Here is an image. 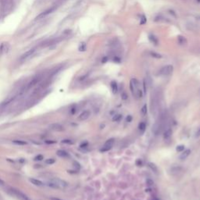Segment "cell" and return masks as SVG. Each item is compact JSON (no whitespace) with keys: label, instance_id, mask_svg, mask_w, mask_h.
Listing matches in <instances>:
<instances>
[{"label":"cell","instance_id":"1","mask_svg":"<svg viewBox=\"0 0 200 200\" xmlns=\"http://www.w3.org/2000/svg\"><path fill=\"white\" fill-rule=\"evenodd\" d=\"M47 185L50 188H56V189H61V188H65L67 186V183L65 181L62 180V179L55 177L52 178L47 182Z\"/></svg>","mask_w":200,"mask_h":200},{"label":"cell","instance_id":"2","mask_svg":"<svg viewBox=\"0 0 200 200\" xmlns=\"http://www.w3.org/2000/svg\"><path fill=\"white\" fill-rule=\"evenodd\" d=\"M9 192H11L12 195L17 196L20 200H30L28 196H26L24 193L20 192V190H17V189H16V188H9Z\"/></svg>","mask_w":200,"mask_h":200},{"label":"cell","instance_id":"3","mask_svg":"<svg viewBox=\"0 0 200 200\" xmlns=\"http://www.w3.org/2000/svg\"><path fill=\"white\" fill-rule=\"evenodd\" d=\"M173 67L172 65H167L164 66L163 67L161 68V70H160V74L163 75V76H167L170 75L171 74H172L173 72Z\"/></svg>","mask_w":200,"mask_h":200},{"label":"cell","instance_id":"4","mask_svg":"<svg viewBox=\"0 0 200 200\" xmlns=\"http://www.w3.org/2000/svg\"><path fill=\"white\" fill-rule=\"evenodd\" d=\"M138 87H139V83H138V81L135 78L131 79V82H130V88H131V91L133 93V95L136 94L137 91L139 89Z\"/></svg>","mask_w":200,"mask_h":200},{"label":"cell","instance_id":"5","mask_svg":"<svg viewBox=\"0 0 200 200\" xmlns=\"http://www.w3.org/2000/svg\"><path fill=\"white\" fill-rule=\"evenodd\" d=\"M114 138H110V139L109 140H107L105 143V145L104 146L102 147L100 151L101 152H106V151H109L110 148H112L113 145H114Z\"/></svg>","mask_w":200,"mask_h":200},{"label":"cell","instance_id":"6","mask_svg":"<svg viewBox=\"0 0 200 200\" xmlns=\"http://www.w3.org/2000/svg\"><path fill=\"white\" fill-rule=\"evenodd\" d=\"M90 116H91V112L89 110H85L84 112H82L81 114L79 115L78 119L80 120H85L88 118H89Z\"/></svg>","mask_w":200,"mask_h":200},{"label":"cell","instance_id":"7","mask_svg":"<svg viewBox=\"0 0 200 200\" xmlns=\"http://www.w3.org/2000/svg\"><path fill=\"white\" fill-rule=\"evenodd\" d=\"M49 128L51 130L55 131H63V127L60 124H53L49 126Z\"/></svg>","mask_w":200,"mask_h":200},{"label":"cell","instance_id":"8","mask_svg":"<svg viewBox=\"0 0 200 200\" xmlns=\"http://www.w3.org/2000/svg\"><path fill=\"white\" fill-rule=\"evenodd\" d=\"M34 51H35V49H30V50H29V51H28L27 53H25L22 56H21V58H20V59H21V61H24V60H27L28 59H29L30 56H31L33 54H34Z\"/></svg>","mask_w":200,"mask_h":200},{"label":"cell","instance_id":"9","mask_svg":"<svg viewBox=\"0 0 200 200\" xmlns=\"http://www.w3.org/2000/svg\"><path fill=\"white\" fill-rule=\"evenodd\" d=\"M55 9H56V7H52V8H50V9H48L47 10H45V11H44L43 13H42L40 15H38L36 19H40V18L45 17V16H47L48 14H49V13H52L53 11H54Z\"/></svg>","mask_w":200,"mask_h":200},{"label":"cell","instance_id":"10","mask_svg":"<svg viewBox=\"0 0 200 200\" xmlns=\"http://www.w3.org/2000/svg\"><path fill=\"white\" fill-rule=\"evenodd\" d=\"M29 181L30 183H32L34 185H36V186H42L43 185V182L40 180H38L36 178H30Z\"/></svg>","mask_w":200,"mask_h":200},{"label":"cell","instance_id":"11","mask_svg":"<svg viewBox=\"0 0 200 200\" xmlns=\"http://www.w3.org/2000/svg\"><path fill=\"white\" fill-rule=\"evenodd\" d=\"M190 153H191V150L190 149H186V150H184L181 154L180 156V159L181 160H185V159L190 155Z\"/></svg>","mask_w":200,"mask_h":200},{"label":"cell","instance_id":"12","mask_svg":"<svg viewBox=\"0 0 200 200\" xmlns=\"http://www.w3.org/2000/svg\"><path fill=\"white\" fill-rule=\"evenodd\" d=\"M171 136H172V130L169 128V129L166 130L165 132H164L163 138H164V139H169Z\"/></svg>","mask_w":200,"mask_h":200},{"label":"cell","instance_id":"13","mask_svg":"<svg viewBox=\"0 0 200 200\" xmlns=\"http://www.w3.org/2000/svg\"><path fill=\"white\" fill-rule=\"evenodd\" d=\"M57 155L59 156H60V157H63V158H65V157H67L69 155H68V153L66 152V151H64V150H58L57 151Z\"/></svg>","mask_w":200,"mask_h":200},{"label":"cell","instance_id":"14","mask_svg":"<svg viewBox=\"0 0 200 200\" xmlns=\"http://www.w3.org/2000/svg\"><path fill=\"white\" fill-rule=\"evenodd\" d=\"M111 88H112L113 92H114V93H116L118 88H117V84H116V81H112L111 82Z\"/></svg>","mask_w":200,"mask_h":200},{"label":"cell","instance_id":"15","mask_svg":"<svg viewBox=\"0 0 200 200\" xmlns=\"http://www.w3.org/2000/svg\"><path fill=\"white\" fill-rule=\"evenodd\" d=\"M138 128H139V130L141 131V133H143L145 131V128H146V124H145L144 122H141L139 124V126H138Z\"/></svg>","mask_w":200,"mask_h":200},{"label":"cell","instance_id":"16","mask_svg":"<svg viewBox=\"0 0 200 200\" xmlns=\"http://www.w3.org/2000/svg\"><path fill=\"white\" fill-rule=\"evenodd\" d=\"M13 142L14 143V144H16V145H27V142L24 141V140H13Z\"/></svg>","mask_w":200,"mask_h":200},{"label":"cell","instance_id":"17","mask_svg":"<svg viewBox=\"0 0 200 200\" xmlns=\"http://www.w3.org/2000/svg\"><path fill=\"white\" fill-rule=\"evenodd\" d=\"M148 38H149V40L151 41V42H152L153 44H155V45L158 44V39L154 36V35L150 34L149 36H148Z\"/></svg>","mask_w":200,"mask_h":200},{"label":"cell","instance_id":"18","mask_svg":"<svg viewBox=\"0 0 200 200\" xmlns=\"http://www.w3.org/2000/svg\"><path fill=\"white\" fill-rule=\"evenodd\" d=\"M148 167H149L151 168V170H152V171H153L156 172V173L158 171V169H157L156 166L155 165L154 163H148Z\"/></svg>","mask_w":200,"mask_h":200},{"label":"cell","instance_id":"19","mask_svg":"<svg viewBox=\"0 0 200 200\" xmlns=\"http://www.w3.org/2000/svg\"><path fill=\"white\" fill-rule=\"evenodd\" d=\"M147 114V106L146 105H144L142 106V108L141 109V114L142 116H145Z\"/></svg>","mask_w":200,"mask_h":200},{"label":"cell","instance_id":"20","mask_svg":"<svg viewBox=\"0 0 200 200\" xmlns=\"http://www.w3.org/2000/svg\"><path fill=\"white\" fill-rule=\"evenodd\" d=\"M180 171H181V167H173L171 169L172 173H177L180 172Z\"/></svg>","mask_w":200,"mask_h":200},{"label":"cell","instance_id":"21","mask_svg":"<svg viewBox=\"0 0 200 200\" xmlns=\"http://www.w3.org/2000/svg\"><path fill=\"white\" fill-rule=\"evenodd\" d=\"M121 119H122V115L121 114H116V115H115L114 117H113V120L116 121V122L120 121Z\"/></svg>","mask_w":200,"mask_h":200},{"label":"cell","instance_id":"22","mask_svg":"<svg viewBox=\"0 0 200 200\" xmlns=\"http://www.w3.org/2000/svg\"><path fill=\"white\" fill-rule=\"evenodd\" d=\"M178 42L180 43L181 45H184V44L186 43V40H185V38H184V37L179 36L178 37Z\"/></svg>","mask_w":200,"mask_h":200},{"label":"cell","instance_id":"23","mask_svg":"<svg viewBox=\"0 0 200 200\" xmlns=\"http://www.w3.org/2000/svg\"><path fill=\"white\" fill-rule=\"evenodd\" d=\"M55 162H56V160H54V159H53V158L48 159V160H45V163H46V164H53Z\"/></svg>","mask_w":200,"mask_h":200},{"label":"cell","instance_id":"24","mask_svg":"<svg viewBox=\"0 0 200 200\" xmlns=\"http://www.w3.org/2000/svg\"><path fill=\"white\" fill-rule=\"evenodd\" d=\"M184 146L183 145H177V148H176V150H177V152H182V151H184Z\"/></svg>","mask_w":200,"mask_h":200},{"label":"cell","instance_id":"25","mask_svg":"<svg viewBox=\"0 0 200 200\" xmlns=\"http://www.w3.org/2000/svg\"><path fill=\"white\" fill-rule=\"evenodd\" d=\"M135 95L137 97H138V98H142V90L141 89H138L137 91V92H136Z\"/></svg>","mask_w":200,"mask_h":200},{"label":"cell","instance_id":"26","mask_svg":"<svg viewBox=\"0 0 200 200\" xmlns=\"http://www.w3.org/2000/svg\"><path fill=\"white\" fill-rule=\"evenodd\" d=\"M146 21H147V20H146V18H145V16H142V18H141V21H140V24H145V23H146Z\"/></svg>","mask_w":200,"mask_h":200},{"label":"cell","instance_id":"27","mask_svg":"<svg viewBox=\"0 0 200 200\" xmlns=\"http://www.w3.org/2000/svg\"><path fill=\"white\" fill-rule=\"evenodd\" d=\"M85 49H86L85 43H81V45H80V47H79V50L80 51H85Z\"/></svg>","mask_w":200,"mask_h":200},{"label":"cell","instance_id":"28","mask_svg":"<svg viewBox=\"0 0 200 200\" xmlns=\"http://www.w3.org/2000/svg\"><path fill=\"white\" fill-rule=\"evenodd\" d=\"M151 55L153 56V57H155V58H161L162 57L161 55L158 54V53H151Z\"/></svg>","mask_w":200,"mask_h":200},{"label":"cell","instance_id":"29","mask_svg":"<svg viewBox=\"0 0 200 200\" xmlns=\"http://www.w3.org/2000/svg\"><path fill=\"white\" fill-rule=\"evenodd\" d=\"M146 183H147L148 185H149V186L153 185V184H154V181H153L152 180H151V179H148V180L146 181Z\"/></svg>","mask_w":200,"mask_h":200},{"label":"cell","instance_id":"30","mask_svg":"<svg viewBox=\"0 0 200 200\" xmlns=\"http://www.w3.org/2000/svg\"><path fill=\"white\" fill-rule=\"evenodd\" d=\"M43 160V156L42 155H38V156H37L36 157L34 158V160L40 161V160Z\"/></svg>","mask_w":200,"mask_h":200},{"label":"cell","instance_id":"31","mask_svg":"<svg viewBox=\"0 0 200 200\" xmlns=\"http://www.w3.org/2000/svg\"><path fill=\"white\" fill-rule=\"evenodd\" d=\"M126 120H127V122H131V120H132V116H131V115H128L127 116V119H126Z\"/></svg>","mask_w":200,"mask_h":200},{"label":"cell","instance_id":"32","mask_svg":"<svg viewBox=\"0 0 200 200\" xmlns=\"http://www.w3.org/2000/svg\"><path fill=\"white\" fill-rule=\"evenodd\" d=\"M121 96H122V99H124V100L127 99V95L125 93V92H124V93H122Z\"/></svg>","mask_w":200,"mask_h":200},{"label":"cell","instance_id":"33","mask_svg":"<svg viewBox=\"0 0 200 200\" xmlns=\"http://www.w3.org/2000/svg\"><path fill=\"white\" fill-rule=\"evenodd\" d=\"M63 143H66V144H72V141H70V140H63L62 142Z\"/></svg>","mask_w":200,"mask_h":200},{"label":"cell","instance_id":"34","mask_svg":"<svg viewBox=\"0 0 200 200\" xmlns=\"http://www.w3.org/2000/svg\"><path fill=\"white\" fill-rule=\"evenodd\" d=\"M200 136V128L197 130V131L196 132V137H199Z\"/></svg>","mask_w":200,"mask_h":200},{"label":"cell","instance_id":"35","mask_svg":"<svg viewBox=\"0 0 200 200\" xmlns=\"http://www.w3.org/2000/svg\"><path fill=\"white\" fill-rule=\"evenodd\" d=\"M4 184H5V182L2 180L1 178H0V186H3Z\"/></svg>","mask_w":200,"mask_h":200},{"label":"cell","instance_id":"36","mask_svg":"<svg viewBox=\"0 0 200 200\" xmlns=\"http://www.w3.org/2000/svg\"><path fill=\"white\" fill-rule=\"evenodd\" d=\"M50 200H62V199H60L59 198H56V197H52L50 199Z\"/></svg>","mask_w":200,"mask_h":200},{"label":"cell","instance_id":"37","mask_svg":"<svg viewBox=\"0 0 200 200\" xmlns=\"http://www.w3.org/2000/svg\"><path fill=\"white\" fill-rule=\"evenodd\" d=\"M137 164H138V165H142V161H140V160H138L137 161Z\"/></svg>","mask_w":200,"mask_h":200},{"label":"cell","instance_id":"38","mask_svg":"<svg viewBox=\"0 0 200 200\" xmlns=\"http://www.w3.org/2000/svg\"><path fill=\"white\" fill-rule=\"evenodd\" d=\"M153 200H159V199H153Z\"/></svg>","mask_w":200,"mask_h":200}]
</instances>
